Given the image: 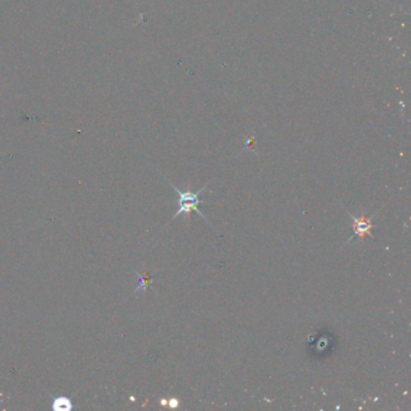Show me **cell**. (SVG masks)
Wrapping results in <instances>:
<instances>
[{
	"label": "cell",
	"mask_w": 411,
	"mask_h": 411,
	"mask_svg": "<svg viewBox=\"0 0 411 411\" xmlns=\"http://www.w3.org/2000/svg\"><path fill=\"white\" fill-rule=\"evenodd\" d=\"M346 212L349 213V216L351 217V222H352V227L354 228V232L349 239L346 240V243L345 244L350 243L351 240L357 239V238H358V239H363L366 235H368V237H373L372 231H373V228L376 227V224H373L372 218L374 217L375 213L374 215H372V217L370 218H366V217H363V216L362 217H356V216H353L352 213L347 211V210H346Z\"/></svg>",
	"instance_id": "cell-1"
},
{
	"label": "cell",
	"mask_w": 411,
	"mask_h": 411,
	"mask_svg": "<svg viewBox=\"0 0 411 411\" xmlns=\"http://www.w3.org/2000/svg\"><path fill=\"white\" fill-rule=\"evenodd\" d=\"M170 186L174 188L175 193L177 194V200H176V204H181V203H185V202H193V203H197V204H205L206 202H204V200H199V196L204 192V190H205L206 187H208V185H204V186L200 188L199 191H197V192H191V191H186V192H184V191H180L177 187H175L174 185H170Z\"/></svg>",
	"instance_id": "cell-2"
},
{
	"label": "cell",
	"mask_w": 411,
	"mask_h": 411,
	"mask_svg": "<svg viewBox=\"0 0 411 411\" xmlns=\"http://www.w3.org/2000/svg\"><path fill=\"white\" fill-rule=\"evenodd\" d=\"M198 205H199V204L193 203V202H185V203L177 204V211L174 216H172L171 219H175L176 217H178L180 215H184L185 218H187L188 215H191V212L196 211L197 213H198V215L202 216V217L205 219L206 222H209L208 218L205 217V215H204V213L198 209Z\"/></svg>",
	"instance_id": "cell-3"
},
{
	"label": "cell",
	"mask_w": 411,
	"mask_h": 411,
	"mask_svg": "<svg viewBox=\"0 0 411 411\" xmlns=\"http://www.w3.org/2000/svg\"><path fill=\"white\" fill-rule=\"evenodd\" d=\"M52 409L55 411H70L73 409V403L70 398L58 397L52 401Z\"/></svg>",
	"instance_id": "cell-4"
},
{
	"label": "cell",
	"mask_w": 411,
	"mask_h": 411,
	"mask_svg": "<svg viewBox=\"0 0 411 411\" xmlns=\"http://www.w3.org/2000/svg\"><path fill=\"white\" fill-rule=\"evenodd\" d=\"M140 278H141L140 286L136 288V291H139V290H146L147 286H149L150 281H151V279H150V278H146V276H140Z\"/></svg>",
	"instance_id": "cell-5"
},
{
	"label": "cell",
	"mask_w": 411,
	"mask_h": 411,
	"mask_svg": "<svg viewBox=\"0 0 411 411\" xmlns=\"http://www.w3.org/2000/svg\"><path fill=\"white\" fill-rule=\"evenodd\" d=\"M168 404H169V406L176 407L178 405V400L177 399H170V400H169Z\"/></svg>",
	"instance_id": "cell-6"
}]
</instances>
